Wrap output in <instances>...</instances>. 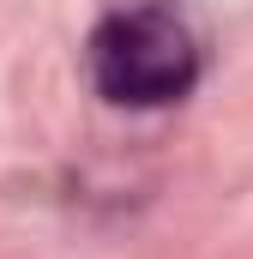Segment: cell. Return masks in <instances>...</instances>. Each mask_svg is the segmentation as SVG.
Instances as JSON below:
<instances>
[{
    "instance_id": "cell-1",
    "label": "cell",
    "mask_w": 253,
    "mask_h": 259,
    "mask_svg": "<svg viewBox=\"0 0 253 259\" xmlns=\"http://www.w3.org/2000/svg\"><path fill=\"white\" fill-rule=\"evenodd\" d=\"M91 72L97 91L126 109H157L187 97L199 78V49H193L187 24H175L169 12L145 6V12H115L97 36H91Z\"/></svg>"
}]
</instances>
